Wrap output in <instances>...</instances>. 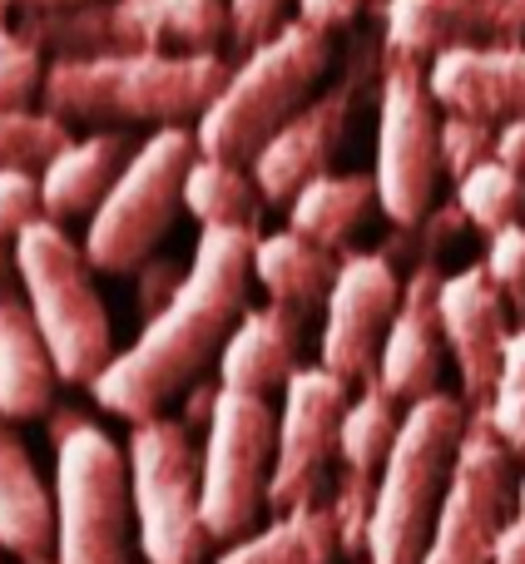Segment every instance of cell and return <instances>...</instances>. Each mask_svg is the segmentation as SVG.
<instances>
[{
  "label": "cell",
  "mask_w": 525,
  "mask_h": 564,
  "mask_svg": "<svg viewBox=\"0 0 525 564\" xmlns=\"http://www.w3.org/2000/svg\"><path fill=\"white\" fill-rule=\"evenodd\" d=\"M254 228H204L194 248V263L184 268L174 302L159 317L144 322L135 347L115 351L105 371L95 377L89 397L125 416L129 426L154 421L164 401L179 391H194L199 371L214 357H224L234 327L244 322L248 278H254Z\"/></svg>",
  "instance_id": "1"
},
{
  "label": "cell",
  "mask_w": 525,
  "mask_h": 564,
  "mask_svg": "<svg viewBox=\"0 0 525 564\" xmlns=\"http://www.w3.org/2000/svg\"><path fill=\"white\" fill-rule=\"evenodd\" d=\"M224 55H95V59H50L45 69V115L69 124H159L204 119L224 95Z\"/></svg>",
  "instance_id": "2"
},
{
  "label": "cell",
  "mask_w": 525,
  "mask_h": 564,
  "mask_svg": "<svg viewBox=\"0 0 525 564\" xmlns=\"http://www.w3.org/2000/svg\"><path fill=\"white\" fill-rule=\"evenodd\" d=\"M467 401L437 397L407 406L387 466L377 476V506H372L367 564H421L437 530L441 500L457 476V456L467 441Z\"/></svg>",
  "instance_id": "3"
},
{
  "label": "cell",
  "mask_w": 525,
  "mask_h": 564,
  "mask_svg": "<svg viewBox=\"0 0 525 564\" xmlns=\"http://www.w3.org/2000/svg\"><path fill=\"white\" fill-rule=\"evenodd\" d=\"M55 441V564H135L139 525L129 456L79 411L50 416Z\"/></svg>",
  "instance_id": "4"
},
{
  "label": "cell",
  "mask_w": 525,
  "mask_h": 564,
  "mask_svg": "<svg viewBox=\"0 0 525 564\" xmlns=\"http://www.w3.org/2000/svg\"><path fill=\"white\" fill-rule=\"evenodd\" d=\"M332 65L328 30H312L302 20L282 25L268 45L248 50V59L228 75L224 95L199 119V154L228 159V164H254L272 134L312 105V89Z\"/></svg>",
  "instance_id": "5"
},
{
  "label": "cell",
  "mask_w": 525,
  "mask_h": 564,
  "mask_svg": "<svg viewBox=\"0 0 525 564\" xmlns=\"http://www.w3.org/2000/svg\"><path fill=\"white\" fill-rule=\"evenodd\" d=\"M15 30L50 59L95 55H214L228 35V0H89L20 15Z\"/></svg>",
  "instance_id": "6"
},
{
  "label": "cell",
  "mask_w": 525,
  "mask_h": 564,
  "mask_svg": "<svg viewBox=\"0 0 525 564\" xmlns=\"http://www.w3.org/2000/svg\"><path fill=\"white\" fill-rule=\"evenodd\" d=\"M15 273L25 282V302L60 367V381L95 387V377L115 361V337H109V312L89 278L95 268L85 248L55 218H35L15 238Z\"/></svg>",
  "instance_id": "7"
},
{
  "label": "cell",
  "mask_w": 525,
  "mask_h": 564,
  "mask_svg": "<svg viewBox=\"0 0 525 564\" xmlns=\"http://www.w3.org/2000/svg\"><path fill=\"white\" fill-rule=\"evenodd\" d=\"M129 500L144 564H204L214 535L204 525V456L179 416L129 426Z\"/></svg>",
  "instance_id": "8"
},
{
  "label": "cell",
  "mask_w": 525,
  "mask_h": 564,
  "mask_svg": "<svg viewBox=\"0 0 525 564\" xmlns=\"http://www.w3.org/2000/svg\"><path fill=\"white\" fill-rule=\"evenodd\" d=\"M199 159V134L184 124L154 129L144 144L135 149L129 169L109 198L95 208L85 228V258L99 273H139L154 258L159 238L174 228L179 208H184V178L189 164Z\"/></svg>",
  "instance_id": "9"
},
{
  "label": "cell",
  "mask_w": 525,
  "mask_h": 564,
  "mask_svg": "<svg viewBox=\"0 0 525 564\" xmlns=\"http://www.w3.org/2000/svg\"><path fill=\"white\" fill-rule=\"evenodd\" d=\"M377 89V208L397 228H417L437 204L441 169V119L427 89V65L382 50Z\"/></svg>",
  "instance_id": "10"
},
{
  "label": "cell",
  "mask_w": 525,
  "mask_h": 564,
  "mask_svg": "<svg viewBox=\"0 0 525 564\" xmlns=\"http://www.w3.org/2000/svg\"><path fill=\"white\" fill-rule=\"evenodd\" d=\"M272 456H278V416L268 397L218 387V406L204 436V525L214 545H238L254 535L268 506Z\"/></svg>",
  "instance_id": "11"
},
{
  "label": "cell",
  "mask_w": 525,
  "mask_h": 564,
  "mask_svg": "<svg viewBox=\"0 0 525 564\" xmlns=\"http://www.w3.org/2000/svg\"><path fill=\"white\" fill-rule=\"evenodd\" d=\"M511 451L496 441L486 416H471L467 441L457 456V476L441 500L437 530L421 564H496L501 535L516 516V476H511Z\"/></svg>",
  "instance_id": "12"
},
{
  "label": "cell",
  "mask_w": 525,
  "mask_h": 564,
  "mask_svg": "<svg viewBox=\"0 0 525 564\" xmlns=\"http://www.w3.org/2000/svg\"><path fill=\"white\" fill-rule=\"evenodd\" d=\"M352 401V387L332 377L328 367H302L282 391L278 411V456H272L268 506L278 516L288 510L322 506V486L338 460L342 411Z\"/></svg>",
  "instance_id": "13"
},
{
  "label": "cell",
  "mask_w": 525,
  "mask_h": 564,
  "mask_svg": "<svg viewBox=\"0 0 525 564\" xmlns=\"http://www.w3.org/2000/svg\"><path fill=\"white\" fill-rule=\"evenodd\" d=\"M397 263L387 253H347L338 268V282L328 292V317H322V341H318V367H328L332 377L372 381L377 377L382 341L392 332V317L401 307Z\"/></svg>",
  "instance_id": "14"
},
{
  "label": "cell",
  "mask_w": 525,
  "mask_h": 564,
  "mask_svg": "<svg viewBox=\"0 0 525 564\" xmlns=\"http://www.w3.org/2000/svg\"><path fill=\"white\" fill-rule=\"evenodd\" d=\"M362 79H367V50H352L347 75L332 89H322L312 105H302L298 115L262 144V154L248 164L262 204H292L312 178L328 174L332 154H338L342 134H347L352 105H357V95H362Z\"/></svg>",
  "instance_id": "15"
},
{
  "label": "cell",
  "mask_w": 525,
  "mask_h": 564,
  "mask_svg": "<svg viewBox=\"0 0 525 564\" xmlns=\"http://www.w3.org/2000/svg\"><path fill=\"white\" fill-rule=\"evenodd\" d=\"M525 45V0H382V50L437 59L447 50Z\"/></svg>",
  "instance_id": "16"
},
{
  "label": "cell",
  "mask_w": 525,
  "mask_h": 564,
  "mask_svg": "<svg viewBox=\"0 0 525 564\" xmlns=\"http://www.w3.org/2000/svg\"><path fill=\"white\" fill-rule=\"evenodd\" d=\"M441 337L461 371V401L486 411V401L501 387V361H506L511 341V307L496 288H491L486 268H461V273L441 278Z\"/></svg>",
  "instance_id": "17"
},
{
  "label": "cell",
  "mask_w": 525,
  "mask_h": 564,
  "mask_svg": "<svg viewBox=\"0 0 525 564\" xmlns=\"http://www.w3.org/2000/svg\"><path fill=\"white\" fill-rule=\"evenodd\" d=\"M441 278L447 273H437V263L411 268L407 288H401V307L392 317V332L377 357V381L397 401H407V406H417V401L441 391V351H447L441 307H437Z\"/></svg>",
  "instance_id": "18"
},
{
  "label": "cell",
  "mask_w": 525,
  "mask_h": 564,
  "mask_svg": "<svg viewBox=\"0 0 525 564\" xmlns=\"http://www.w3.org/2000/svg\"><path fill=\"white\" fill-rule=\"evenodd\" d=\"M427 89L447 115H471L486 124L525 119V45L447 50L427 65Z\"/></svg>",
  "instance_id": "19"
},
{
  "label": "cell",
  "mask_w": 525,
  "mask_h": 564,
  "mask_svg": "<svg viewBox=\"0 0 525 564\" xmlns=\"http://www.w3.org/2000/svg\"><path fill=\"white\" fill-rule=\"evenodd\" d=\"M298 347H302V312L268 302V307H248L244 322L234 327L224 357H218V387L248 391V397H268V391H288L298 377Z\"/></svg>",
  "instance_id": "20"
},
{
  "label": "cell",
  "mask_w": 525,
  "mask_h": 564,
  "mask_svg": "<svg viewBox=\"0 0 525 564\" xmlns=\"http://www.w3.org/2000/svg\"><path fill=\"white\" fill-rule=\"evenodd\" d=\"M135 139L125 129H99L89 139H75L69 149H60L40 174V204L45 218L65 224V218H95V208L109 198V188L119 184V174L135 159Z\"/></svg>",
  "instance_id": "21"
},
{
  "label": "cell",
  "mask_w": 525,
  "mask_h": 564,
  "mask_svg": "<svg viewBox=\"0 0 525 564\" xmlns=\"http://www.w3.org/2000/svg\"><path fill=\"white\" fill-rule=\"evenodd\" d=\"M55 387H60V367L50 357L45 337H40L30 302L15 297V292H0V416L6 421L50 416Z\"/></svg>",
  "instance_id": "22"
},
{
  "label": "cell",
  "mask_w": 525,
  "mask_h": 564,
  "mask_svg": "<svg viewBox=\"0 0 525 564\" xmlns=\"http://www.w3.org/2000/svg\"><path fill=\"white\" fill-rule=\"evenodd\" d=\"M0 550L25 564L55 555V490L0 416Z\"/></svg>",
  "instance_id": "23"
},
{
  "label": "cell",
  "mask_w": 525,
  "mask_h": 564,
  "mask_svg": "<svg viewBox=\"0 0 525 564\" xmlns=\"http://www.w3.org/2000/svg\"><path fill=\"white\" fill-rule=\"evenodd\" d=\"M338 253H328V248L308 243L302 234H292V228H282V234H262L254 243V278L268 288L272 302H282V307H328V292L332 282H338Z\"/></svg>",
  "instance_id": "24"
},
{
  "label": "cell",
  "mask_w": 525,
  "mask_h": 564,
  "mask_svg": "<svg viewBox=\"0 0 525 564\" xmlns=\"http://www.w3.org/2000/svg\"><path fill=\"white\" fill-rule=\"evenodd\" d=\"M372 208H377V178L372 174H322L288 204V228L308 243L338 253Z\"/></svg>",
  "instance_id": "25"
},
{
  "label": "cell",
  "mask_w": 525,
  "mask_h": 564,
  "mask_svg": "<svg viewBox=\"0 0 525 564\" xmlns=\"http://www.w3.org/2000/svg\"><path fill=\"white\" fill-rule=\"evenodd\" d=\"M342 555V535L332 506H308L278 516L268 530H254L248 540L228 545L214 564H332Z\"/></svg>",
  "instance_id": "26"
},
{
  "label": "cell",
  "mask_w": 525,
  "mask_h": 564,
  "mask_svg": "<svg viewBox=\"0 0 525 564\" xmlns=\"http://www.w3.org/2000/svg\"><path fill=\"white\" fill-rule=\"evenodd\" d=\"M184 208L204 228H254L258 234L262 194L254 184V169L199 154L184 178Z\"/></svg>",
  "instance_id": "27"
},
{
  "label": "cell",
  "mask_w": 525,
  "mask_h": 564,
  "mask_svg": "<svg viewBox=\"0 0 525 564\" xmlns=\"http://www.w3.org/2000/svg\"><path fill=\"white\" fill-rule=\"evenodd\" d=\"M401 401L382 387L377 377L362 381V391L347 401L342 411V431H338V460L347 470H362V476H382L387 466L392 446H397V431H401V416L397 411Z\"/></svg>",
  "instance_id": "28"
},
{
  "label": "cell",
  "mask_w": 525,
  "mask_h": 564,
  "mask_svg": "<svg viewBox=\"0 0 525 564\" xmlns=\"http://www.w3.org/2000/svg\"><path fill=\"white\" fill-rule=\"evenodd\" d=\"M457 208L467 214L471 228H481L486 238H496L501 228L525 224V178L506 164H481L471 169L467 178L457 184Z\"/></svg>",
  "instance_id": "29"
},
{
  "label": "cell",
  "mask_w": 525,
  "mask_h": 564,
  "mask_svg": "<svg viewBox=\"0 0 525 564\" xmlns=\"http://www.w3.org/2000/svg\"><path fill=\"white\" fill-rule=\"evenodd\" d=\"M69 124L50 119L45 109H0V169H30V164H50L60 149H69Z\"/></svg>",
  "instance_id": "30"
},
{
  "label": "cell",
  "mask_w": 525,
  "mask_h": 564,
  "mask_svg": "<svg viewBox=\"0 0 525 564\" xmlns=\"http://www.w3.org/2000/svg\"><path fill=\"white\" fill-rule=\"evenodd\" d=\"M328 506H332V520H338L342 555H367L372 506H377V476H362V470H347V466H342Z\"/></svg>",
  "instance_id": "31"
},
{
  "label": "cell",
  "mask_w": 525,
  "mask_h": 564,
  "mask_svg": "<svg viewBox=\"0 0 525 564\" xmlns=\"http://www.w3.org/2000/svg\"><path fill=\"white\" fill-rule=\"evenodd\" d=\"M45 55L15 25H0V109H30L45 89Z\"/></svg>",
  "instance_id": "32"
},
{
  "label": "cell",
  "mask_w": 525,
  "mask_h": 564,
  "mask_svg": "<svg viewBox=\"0 0 525 564\" xmlns=\"http://www.w3.org/2000/svg\"><path fill=\"white\" fill-rule=\"evenodd\" d=\"M496 159V124L471 115H441V169L451 178H467L471 169L491 164Z\"/></svg>",
  "instance_id": "33"
},
{
  "label": "cell",
  "mask_w": 525,
  "mask_h": 564,
  "mask_svg": "<svg viewBox=\"0 0 525 564\" xmlns=\"http://www.w3.org/2000/svg\"><path fill=\"white\" fill-rule=\"evenodd\" d=\"M486 278L491 288L506 297V307L525 322V224L501 228L496 238H486Z\"/></svg>",
  "instance_id": "34"
},
{
  "label": "cell",
  "mask_w": 525,
  "mask_h": 564,
  "mask_svg": "<svg viewBox=\"0 0 525 564\" xmlns=\"http://www.w3.org/2000/svg\"><path fill=\"white\" fill-rule=\"evenodd\" d=\"M40 208V178L30 169H0V238H20Z\"/></svg>",
  "instance_id": "35"
},
{
  "label": "cell",
  "mask_w": 525,
  "mask_h": 564,
  "mask_svg": "<svg viewBox=\"0 0 525 564\" xmlns=\"http://www.w3.org/2000/svg\"><path fill=\"white\" fill-rule=\"evenodd\" d=\"M298 6V0H228V35L238 40L244 50H258L278 35L282 10Z\"/></svg>",
  "instance_id": "36"
},
{
  "label": "cell",
  "mask_w": 525,
  "mask_h": 564,
  "mask_svg": "<svg viewBox=\"0 0 525 564\" xmlns=\"http://www.w3.org/2000/svg\"><path fill=\"white\" fill-rule=\"evenodd\" d=\"M179 282H184V273H179L169 258H149V263L139 268L135 273V302H139V312H144V322L159 317V312L174 302Z\"/></svg>",
  "instance_id": "37"
},
{
  "label": "cell",
  "mask_w": 525,
  "mask_h": 564,
  "mask_svg": "<svg viewBox=\"0 0 525 564\" xmlns=\"http://www.w3.org/2000/svg\"><path fill=\"white\" fill-rule=\"evenodd\" d=\"M362 6H367V0H298V20L312 30H338V25H347V20H357Z\"/></svg>",
  "instance_id": "38"
},
{
  "label": "cell",
  "mask_w": 525,
  "mask_h": 564,
  "mask_svg": "<svg viewBox=\"0 0 525 564\" xmlns=\"http://www.w3.org/2000/svg\"><path fill=\"white\" fill-rule=\"evenodd\" d=\"M496 164L516 169L525 178V119H506V124L496 129Z\"/></svg>",
  "instance_id": "39"
},
{
  "label": "cell",
  "mask_w": 525,
  "mask_h": 564,
  "mask_svg": "<svg viewBox=\"0 0 525 564\" xmlns=\"http://www.w3.org/2000/svg\"><path fill=\"white\" fill-rule=\"evenodd\" d=\"M501 387L511 391H525V322L511 332L506 341V361H501Z\"/></svg>",
  "instance_id": "40"
},
{
  "label": "cell",
  "mask_w": 525,
  "mask_h": 564,
  "mask_svg": "<svg viewBox=\"0 0 525 564\" xmlns=\"http://www.w3.org/2000/svg\"><path fill=\"white\" fill-rule=\"evenodd\" d=\"M75 6H89V0H0V25H6V15H50V10Z\"/></svg>",
  "instance_id": "41"
},
{
  "label": "cell",
  "mask_w": 525,
  "mask_h": 564,
  "mask_svg": "<svg viewBox=\"0 0 525 564\" xmlns=\"http://www.w3.org/2000/svg\"><path fill=\"white\" fill-rule=\"evenodd\" d=\"M496 564H525V520L516 516L501 535V550H496Z\"/></svg>",
  "instance_id": "42"
},
{
  "label": "cell",
  "mask_w": 525,
  "mask_h": 564,
  "mask_svg": "<svg viewBox=\"0 0 525 564\" xmlns=\"http://www.w3.org/2000/svg\"><path fill=\"white\" fill-rule=\"evenodd\" d=\"M516 516L525 520V470H521V480H516Z\"/></svg>",
  "instance_id": "43"
},
{
  "label": "cell",
  "mask_w": 525,
  "mask_h": 564,
  "mask_svg": "<svg viewBox=\"0 0 525 564\" xmlns=\"http://www.w3.org/2000/svg\"><path fill=\"white\" fill-rule=\"evenodd\" d=\"M0 278H6V248H0Z\"/></svg>",
  "instance_id": "44"
},
{
  "label": "cell",
  "mask_w": 525,
  "mask_h": 564,
  "mask_svg": "<svg viewBox=\"0 0 525 564\" xmlns=\"http://www.w3.org/2000/svg\"><path fill=\"white\" fill-rule=\"evenodd\" d=\"M40 564H55V560H40Z\"/></svg>",
  "instance_id": "45"
},
{
  "label": "cell",
  "mask_w": 525,
  "mask_h": 564,
  "mask_svg": "<svg viewBox=\"0 0 525 564\" xmlns=\"http://www.w3.org/2000/svg\"><path fill=\"white\" fill-rule=\"evenodd\" d=\"M0 555H6V550H0Z\"/></svg>",
  "instance_id": "46"
}]
</instances>
